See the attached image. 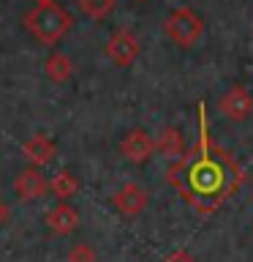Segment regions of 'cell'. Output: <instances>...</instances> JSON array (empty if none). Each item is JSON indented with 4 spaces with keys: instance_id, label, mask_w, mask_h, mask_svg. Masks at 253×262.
Here are the masks:
<instances>
[{
    "instance_id": "6da1fadb",
    "label": "cell",
    "mask_w": 253,
    "mask_h": 262,
    "mask_svg": "<svg viewBox=\"0 0 253 262\" xmlns=\"http://www.w3.org/2000/svg\"><path fill=\"white\" fill-rule=\"evenodd\" d=\"M166 180L199 216H212L229 196L240 191L245 172L226 147L210 139L204 104H199V139L169 167Z\"/></svg>"
},
{
    "instance_id": "7a4b0ae2",
    "label": "cell",
    "mask_w": 253,
    "mask_h": 262,
    "mask_svg": "<svg viewBox=\"0 0 253 262\" xmlns=\"http://www.w3.org/2000/svg\"><path fill=\"white\" fill-rule=\"evenodd\" d=\"M71 25H73L71 14L57 3H36L24 14V28H28V33L46 47L57 44L71 30Z\"/></svg>"
},
{
    "instance_id": "3957f363",
    "label": "cell",
    "mask_w": 253,
    "mask_h": 262,
    "mask_svg": "<svg viewBox=\"0 0 253 262\" xmlns=\"http://www.w3.org/2000/svg\"><path fill=\"white\" fill-rule=\"evenodd\" d=\"M163 33H166L169 41H174L180 49H191L199 44V38L204 36V22L201 16L188 6H180L174 8L166 19H163Z\"/></svg>"
},
{
    "instance_id": "277c9868",
    "label": "cell",
    "mask_w": 253,
    "mask_h": 262,
    "mask_svg": "<svg viewBox=\"0 0 253 262\" xmlns=\"http://www.w3.org/2000/svg\"><path fill=\"white\" fill-rule=\"evenodd\" d=\"M104 52H106V57H109L114 66L125 69V66H131V63H134L136 57H139L142 47H139V38H136L128 28H120V30H114L112 36L106 38Z\"/></svg>"
},
{
    "instance_id": "5b68a950",
    "label": "cell",
    "mask_w": 253,
    "mask_h": 262,
    "mask_svg": "<svg viewBox=\"0 0 253 262\" xmlns=\"http://www.w3.org/2000/svg\"><path fill=\"white\" fill-rule=\"evenodd\" d=\"M218 112L232 123H242L253 115V96L242 85H232L218 98Z\"/></svg>"
},
{
    "instance_id": "8992f818",
    "label": "cell",
    "mask_w": 253,
    "mask_h": 262,
    "mask_svg": "<svg viewBox=\"0 0 253 262\" xmlns=\"http://www.w3.org/2000/svg\"><path fill=\"white\" fill-rule=\"evenodd\" d=\"M14 196L19 202H36L41 200L46 191H49V180L44 178V172H41L38 167H30L28 169H19L14 175Z\"/></svg>"
},
{
    "instance_id": "52a82bcc",
    "label": "cell",
    "mask_w": 253,
    "mask_h": 262,
    "mask_svg": "<svg viewBox=\"0 0 253 262\" xmlns=\"http://www.w3.org/2000/svg\"><path fill=\"white\" fill-rule=\"evenodd\" d=\"M120 153H122V159H125V161L142 167V164H147L153 159L155 139L147 134L144 128H131L128 134L122 137V142H120Z\"/></svg>"
},
{
    "instance_id": "ba28073f",
    "label": "cell",
    "mask_w": 253,
    "mask_h": 262,
    "mask_svg": "<svg viewBox=\"0 0 253 262\" xmlns=\"http://www.w3.org/2000/svg\"><path fill=\"white\" fill-rule=\"evenodd\" d=\"M147 191L139 183H122L117 191L112 194V205H114V210L122 213V216H128V219H134L139 216L144 208H147Z\"/></svg>"
},
{
    "instance_id": "9c48e42d",
    "label": "cell",
    "mask_w": 253,
    "mask_h": 262,
    "mask_svg": "<svg viewBox=\"0 0 253 262\" xmlns=\"http://www.w3.org/2000/svg\"><path fill=\"white\" fill-rule=\"evenodd\" d=\"M44 221H46V227H49V232H52V235L65 237V235H71L73 229L79 227V210L73 208V205H68L65 200H60L52 210L46 213Z\"/></svg>"
},
{
    "instance_id": "30bf717a",
    "label": "cell",
    "mask_w": 253,
    "mask_h": 262,
    "mask_svg": "<svg viewBox=\"0 0 253 262\" xmlns=\"http://www.w3.org/2000/svg\"><path fill=\"white\" fill-rule=\"evenodd\" d=\"M22 156L28 159V164H33V167H44V164H49L57 156V145L46 134H33L28 142L22 145Z\"/></svg>"
},
{
    "instance_id": "8fae6325",
    "label": "cell",
    "mask_w": 253,
    "mask_h": 262,
    "mask_svg": "<svg viewBox=\"0 0 253 262\" xmlns=\"http://www.w3.org/2000/svg\"><path fill=\"white\" fill-rule=\"evenodd\" d=\"M155 153H161L163 159L177 161L180 156L185 153V142H183V134H180V128H174V126L161 128L158 137H155Z\"/></svg>"
},
{
    "instance_id": "7c38bea8",
    "label": "cell",
    "mask_w": 253,
    "mask_h": 262,
    "mask_svg": "<svg viewBox=\"0 0 253 262\" xmlns=\"http://www.w3.org/2000/svg\"><path fill=\"white\" fill-rule=\"evenodd\" d=\"M44 74L55 82V85H63V82H68L71 74H73L71 57L63 55V52H52V55L46 57V63H44Z\"/></svg>"
},
{
    "instance_id": "4fadbf2b",
    "label": "cell",
    "mask_w": 253,
    "mask_h": 262,
    "mask_svg": "<svg viewBox=\"0 0 253 262\" xmlns=\"http://www.w3.org/2000/svg\"><path fill=\"white\" fill-rule=\"evenodd\" d=\"M49 191H52L57 200H71V196L79 191V178L68 169H60L52 180H49Z\"/></svg>"
},
{
    "instance_id": "5bb4252c",
    "label": "cell",
    "mask_w": 253,
    "mask_h": 262,
    "mask_svg": "<svg viewBox=\"0 0 253 262\" xmlns=\"http://www.w3.org/2000/svg\"><path fill=\"white\" fill-rule=\"evenodd\" d=\"M114 3H117V0H77L79 11L85 16H90V19H95V22L106 19V16L114 11Z\"/></svg>"
},
{
    "instance_id": "9a60e30c",
    "label": "cell",
    "mask_w": 253,
    "mask_h": 262,
    "mask_svg": "<svg viewBox=\"0 0 253 262\" xmlns=\"http://www.w3.org/2000/svg\"><path fill=\"white\" fill-rule=\"evenodd\" d=\"M65 262H98V254L90 243H73L65 254Z\"/></svg>"
},
{
    "instance_id": "2e32d148",
    "label": "cell",
    "mask_w": 253,
    "mask_h": 262,
    "mask_svg": "<svg viewBox=\"0 0 253 262\" xmlns=\"http://www.w3.org/2000/svg\"><path fill=\"white\" fill-rule=\"evenodd\" d=\"M163 262H196V259H193L188 251H183V249H180V251H171V254H169V257L163 259Z\"/></svg>"
},
{
    "instance_id": "e0dca14e",
    "label": "cell",
    "mask_w": 253,
    "mask_h": 262,
    "mask_svg": "<svg viewBox=\"0 0 253 262\" xmlns=\"http://www.w3.org/2000/svg\"><path fill=\"white\" fill-rule=\"evenodd\" d=\"M8 216H11V210H8V205L0 200V227H3L6 221H8Z\"/></svg>"
},
{
    "instance_id": "ac0fdd59",
    "label": "cell",
    "mask_w": 253,
    "mask_h": 262,
    "mask_svg": "<svg viewBox=\"0 0 253 262\" xmlns=\"http://www.w3.org/2000/svg\"><path fill=\"white\" fill-rule=\"evenodd\" d=\"M36 3H55V0H36Z\"/></svg>"
},
{
    "instance_id": "d6986e66",
    "label": "cell",
    "mask_w": 253,
    "mask_h": 262,
    "mask_svg": "<svg viewBox=\"0 0 253 262\" xmlns=\"http://www.w3.org/2000/svg\"><path fill=\"white\" fill-rule=\"evenodd\" d=\"M139 3H147V0H139Z\"/></svg>"
},
{
    "instance_id": "ffe728a7",
    "label": "cell",
    "mask_w": 253,
    "mask_h": 262,
    "mask_svg": "<svg viewBox=\"0 0 253 262\" xmlns=\"http://www.w3.org/2000/svg\"><path fill=\"white\" fill-rule=\"evenodd\" d=\"M250 180H253V175H250Z\"/></svg>"
}]
</instances>
